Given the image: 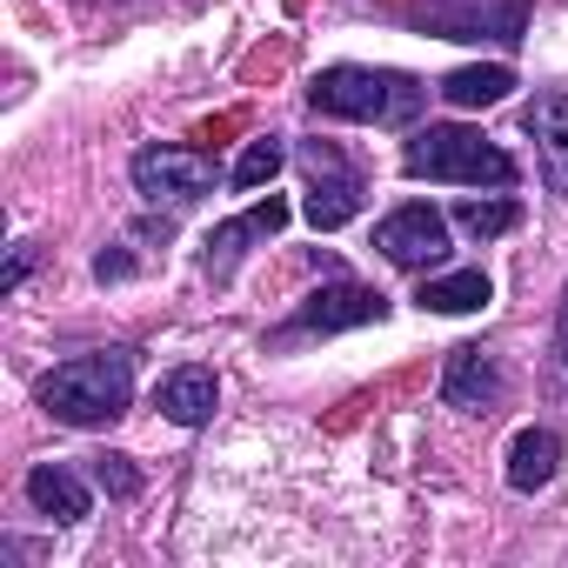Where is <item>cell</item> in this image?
Returning <instances> with one entry per match:
<instances>
[{"label": "cell", "instance_id": "cell-8", "mask_svg": "<svg viewBox=\"0 0 568 568\" xmlns=\"http://www.w3.org/2000/svg\"><path fill=\"white\" fill-rule=\"evenodd\" d=\"M375 247L395 261V267H435L448 254V214L428 207V201H408L395 207L382 227H375Z\"/></svg>", "mask_w": 568, "mask_h": 568}, {"label": "cell", "instance_id": "cell-3", "mask_svg": "<svg viewBox=\"0 0 568 568\" xmlns=\"http://www.w3.org/2000/svg\"><path fill=\"white\" fill-rule=\"evenodd\" d=\"M402 168L408 181H462V187H515V161L481 134V128H462V121H442V128H422L408 134L402 148Z\"/></svg>", "mask_w": 568, "mask_h": 568}, {"label": "cell", "instance_id": "cell-13", "mask_svg": "<svg viewBox=\"0 0 568 568\" xmlns=\"http://www.w3.org/2000/svg\"><path fill=\"white\" fill-rule=\"evenodd\" d=\"M161 415L174 422V428H201V422H214V408H221V388H214V375L207 368H174L168 382H161Z\"/></svg>", "mask_w": 568, "mask_h": 568}, {"label": "cell", "instance_id": "cell-17", "mask_svg": "<svg viewBox=\"0 0 568 568\" xmlns=\"http://www.w3.org/2000/svg\"><path fill=\"white\" fill-rule=\"evenodd\" d=\"M515 221H521L515 201H462V207H455V227L475 234V241H495V234H508Z\"/></svg>", "mask_w": 568, "mask_h": 568}, {"label": "cell", "instance_id": "cell-9", "mask_svg": "<svg viewBox=\"0 0 568 568\" xmlns=\"http://www.w3.org/2000/svg\"><path fill=\"white\" fill-rule=\"evenodd\" d=\"M501 395H508V375H501V362L488 355V348H448V368H442V402L448 408H462V415H495L501 408Z\"/></svg>", "mask_w": 568, "mask_h": 568}, {"label": "cell", "instance_id": "cell-12", "mask_svg": "<svg viewBox=\"0 0 568 568\" xmlns=\"http://www.w3.org/2000/svg\"><path fill=\"white\" fill-rule=\"evenodd\" d=\"M28 501H34V515H48V521H61V528L88 521V481H81L74 468H61V462H41V468L28 475Z\"/></svg>", "mask_w": 568, "mask_h": 568}, {"label": "cell", "instance_id": "cell-1", "mask_svg": "<svg viewBox=\"0 0 568 568\" xmlns=\"http://www.w3.org/2000/svg\"><path fill=\"white\" fill-rule=\"evenodd\" d=\"M41 408L68 428H108L128 415L134 402V355L128 348H94V355H74L61 362L54 375H41Z\"/></svg>", "mask_w": 568, "mask_h": 568}, {"label": "cell", "instance_id": "cell-7", "mask_svg": "<svg viewBox=\"0 0 568 568\" xmlns=\"http://www.w3.org/2000/svg\"><path fill=\"white\" fill-rule=\"evenodd\" d=\"M435 34H448V41H521V28H528V8L521 0H435V8L422 14Z\"/></svg>", "mask_w": 568, "mask_h": 568}, {"label": "cell", "instance_id": "cell-2", "mask_svg": "<svg viewBox=\"0 0 568 568\" xmlns=\"http://www.w3.org/2000/svg\"><path fill=\"white\" fill-rule=\"evenodd\" d=\"M308 108L328 121H375V128H408L428 108V88L395 68H322L308 81Z\"/></svg>", "mask_w": 568, "mask_h": 568}, {"label": "cell", "instance_id": "cell-5", "mask_svg": "<svg viewBox=\"0 0 568 568\" xmlns=\"http://www.w3.org/2000/svg\"><path fill=\"white\" fill-rule=\"evenodd\" d=\"M134 187H141V201H154V207H187V201H201V194L214 187V161L194 154V148L154 141V148L134 154Z\"/></svg>", "mask_w": 568, "mask_h": 568}, {"label": "cell", "instance_id": "cell-10", "mask_svg": "<svg viewBox=\"0 0 568 568\" xmlns=\"http://www.w3.org/2000/svg\"><path fill=\"white\" fill-rule=\"evenodd\" d=\"M521 128L535 134V154H541V181L548 194L568 201V88H548L521 108Z\"/></svg>", "mask_w": 568, "mask_h": 568}, {"label": "cell", "instance_id": "cell-6", "mask_svg": "<svg viewBox=\"0 0 568 568\" xmlns=\"http://www.w3.org/2000/svg\"><path fill=\"white\" fill-rule=\"evenodd\" d=\"M382 315H388V295L382 288H362V281H328V288H315L295 308L288 335H342V328H368Z\"/></svg>", "mask_w": 568, "mask_h": 568}, {"label": "cell", "instance_id": "cell-18", "mask_svg": "<svg viewBox=\"0 0 568 568\" xmlns=\"http://www.w3.org/2000/svg\"><path fill=\"white\" fill-rule=\"evenodd\" d=\"M281 161H288V141H281V134L247 141V148H241V161H234V187H261V181H274V174H281Z\"/></svg>", "mask_w": 568, "mask_h": 568}, {"label": "cell", "instance_id": "cell-20", "mask_svg": "<svg viewBox=\"0 0 568 568\" xmlns=\"http://www.w3.org/2000/svg\"><path fill=\"white\" fill-rule=\"evenodd\" d=\"M28 267H34V247L21 241V247H14V261H8V281H0V288H8V295H14V288H21V281H28Z\"/></svg>", "mask_w": 568, "mask_h": 568}, {"label": "cell", "instance_id": "cell-15", "mask_svg": "<svg viewBox=\"0 0 568 568\" xmlns=\"http://www.w3.org/2000/svg\"><path fill=\"white\" fill-rule=\"evenodd\" d=\"M488 274L481 267H455V274H435V281H422V308H435V315H475V308H488Z\"/></svg>", "mask_w": 568, "mask_h": 568}, {"label": "cell", "instance_id": "cell-16", "mask_svg": "<svg viewBox=\"0 0 568 568\" xmlns=\"http://www.w3.org/2000/svg\"><path fill=\"white\" fill-rule=\"evenodd\" d=\"M435 94H442L448 108H495V101L515 94V74H508V68H455Z\"/></svg>", "mask_w": 568, "mask_h": 568}, {"label": "cell", "instance_id": "cell-19", "mask_svg": "<svg viewBox=\"0 0 568 568\" xmlns=\"http://www.w3.org/2000/svg\"><path fill=\"white\" fill-rule=\"evenodd\" d=\"M94 481H101L108 495H121V501H128V495H141V475H134V462H128V455H94Z\"/></svg>", "mask_w": 568, "mask_h": 568}, {"label": "cell", "instance_id": "cell-21", "mask_svg": "<svg viewBox=\"0 0 568 568\" xmlns=\"http://www.w3.org/2000/svg\"><path fill=\"white\" fill-rule=\"evenodd\" d=\"M128 267H134V261H128V254H101V261H94V274H101V281H121V274H128Z\"/></svg>", "mask_w": 568, "mask_h": 568}, {"label": "cell", "instance_id": "cell-4", "mask_svg": "<svg viewBox=\"0 0 568 568\" xmlns=\"http://www.w3.org/2000/svg\"><path fill=\"white\" fill-rule=\"evenodd\" d=\"M302 174H308V227L315 234H335L362 214V168L335 148V141H302Z\"/></svg>", "mask_w": 568, "mask_h": 568}, {"label": "cell", "instance_id": "cell-14", "mask_svg": "<svg viewBox=\"0 0 568 568\" xmlns=\"http://www.w3.org/2000/svg\"><path fill=\"white\" fill-rule=\"evenodd\" d=\"M555 468H561V442H555L548 428H521V435L508 442V488H515V495L548 488Z\"/></svg>", "mask_w": 568, "mask_h": 568}, {"label": "cell", "instance_id": "cell-11", "mask_svg": "<svg viewBox=\"0 0 568 568\" xmlns=\"http://www.w3.org/2000/svg\"><path fill=\"white\" fill-rule=\"evenodd\" d=\"M281 221H288V201H261V207H247L241 221H221L214 234H207V254H201V267L221 281V274H234V261L247 254V241H267V234H281Z\"/></svg>", "mask_w": 568, "mask_h": 568}, {"label": "cell", "instance_id": "cell-22", "mask_svg": "<svg viewBox=\"0 0 568 568\" xmlns=\"http://www.w3.org/2000/svg\"><path fill=\"white\" fill-rule=\"evenodd\" d=\"M555 355H561V368H568V288H561V315H555Z\"/></svg>", "mask_w": 568, "mask_h": 568}]
</instances>
